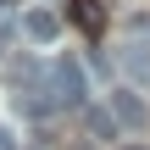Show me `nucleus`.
<instances>
[{
    "mask_svg": "<svg viewBox=\"0 0 150 150\" xmlns=\"http://www.w3.org/2000/svg\"><path fill=\"white\" fill-rule=\"evenodd\" d=\"M45 83H50V95H56V106H83V95H89V83H83V67H78L72 56H61V61H50V72H45Z\"/></svg>",
    "mask_w": 150,
    "mask_h": 150,
    "instance_id": "1",
    "label": "nucleus"
},
{
    "mask_svg": "<svg viewBox=\"0 0 150 150\" xmlns=\"http://www.w3.org/2000/svg\"><path fill=\"white\" fill-rule=\"evenodd\" d=\"M22 33H28L33 45H50V39L61 33V17H56L50 6H33V11H22Z\"/></svg>",
    "mask_w": 150,
    "mask_h": 150,
    "instance_id": "2",
    "label": "nucleus"
},
{
    "mask_svg": "<svg viewBox=\"0 0 150 150\" xmlns=\"http://www.w3.org/2000/svg\"><path fill=\"white\" fill-rule=\"evenodd\" d=\"M106 106H111V117H117V122H122V128H145V100H139V95H134V89H111V100H106Z\"/></svg>",
    "mask_w": 150,
    "mask_h": 150,
    "instance_id": "3",
    "label": "nucleus"
},
{
    "mask_svg": "<svg viewBox=\"0 0 150 150\" xmlns=\"http://www.w3.org/2000/svg\"><path fill=\"white\" fill-rule=\"evenodd\" d=\"M83 122H89V134H95V139H117V134H122V122L111 117V106H89V111H83Z\"/></svg>",
    "mask_w": 150,
    "mask_h": 150,
    "instance_id": "4",
    "label": "nucleus"
},
{
    "mask_svg": "<svg viewBox=\"0 0 150 150\" xmlns=\"http://www.w3.org/2000/svg\"><path fill=\"white\" fill-rule=\"evenodd\" d=\"M72 22H78L83 33H100V28H106V6H100V0H72Z\"/></svg>",
    "mask_w": 150,
    "mask_h": 150,
    "instance_id": "5",
    "label": "nucleus"
},
{
    "mask_svg": "<svg viewBox=\"0 0 150 150\" xmlns=\"http://www.w3.org/2000/svg\"><path fill=\"white\" fill-rule=\"evenodd\" d=\"M128 33H150V17H128Z\"/></svg>",
    "mask_w": 150,
    "mask_h": 150,
    "instance_id": "6",
    "label": "nucleus"
},
{
    "mask_svg": "<svg viewBox=\"0 0 150 150\" xmlns=\"http://www.w3.org/2000/svg\"><path fill=\"white\" fill-rule=\"evenodd\" d=\"M0 150H17V139H11V134H6V128H0Z\"/></svg>",
    "mask_w": 150,
    "mask_h": 150,
    "instance_id": "7",
    "label": "nucleus"
},
{
    "mask_svg": "<svg viewBox=\"0 0 150 150\" xmlns=\"http://www.w3.org/2000/svg\"><path fill=\"white\" fill-rule=\"evenodd\" d=\"M117 150H150V145H117Z\"/></svg>",
    "mask_w": 150,
    "mask_h": 150,
    "instance_id": "8",
    "label": "nucleus"
},
{
    "mask_svg": "<svg viewBox=\"0 0 150 150\" xmlns=\"http://www.w3.org/2000/svg\"><path fill=\"white\" fill-rule=\"evenodd\" d=\"M0 50H6V28H0Z\"/></svg>",
    "mask_w": 150,
    "mask_h": 150,
    "instance_id": "9",
    "label": "nucleus"
},
{
    "mask_svg": "<svg viewBox=\"0 0 150 150\" xmlns=\"http://www.w3.org/2000/svg\"><path fill=\"white\" fill-rule=\"evenodd\" d=\"M6 6H11V0H0V11H6Z\"/></svg>",
    "mask_w": 150,
    "mask_h": 150,
    "instance_id": "10",
    "label": "nucleus"
}]
</instances>
